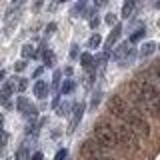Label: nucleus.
I'll list each match as a JSON object with an SVG mask.
<instances>
[{
  "instance_id": "obj_9",
  "label": "nucleus",
  "mask_w": 160,
  "mask_h": 160,
  "mask_svg": "<svg viewBox=\"0 0 160 160\" xmlns=\"http://www.w3.org/2000/svg\"><path fill=\"white\" fill-rule=\"evenodd\" d=\"M84 108H86V106H84L82 102H78L76 106L72 108V120H70V128H68L70 132H74V130H76V126L80 124V120H82V114H84Z\"/></svg>"
},
{
  "instance_id": "obj_10",
  "label": "nucleus",
  "mask_w": 160,
  "mask_h": 160,
  "mask_svg": "<svg viewBox=\"0 0 160 160\" xmlns=\"http://www.w3.org/2000/svg\"><path fill=\"white\" fill-rule=\"evenodd\" d=\"M120 34H122V24H116V26L112 28V32L108 34V38H106V52H110V50L114 48V44H116V40L120 38Z\"/></svg>"
},
{
  "instance_id": "obj_28",
  "label": "nucleus",
  "mask_w": 160,
  "mask_h": 160,
  "mask_svg": "<svg viewBox=\"0 0 160 160\" xmlns=\"http://www.w3.org/2000/svg\"><path fill=\"white\" fill-rule=\"evenodd\" d=\"M24 68H26V60H18V62L14 64V70H16V72H22Z\"/></svg>"
},
{
  "instance_id": "obj_1",
  "label": "nucleus",
  "mask_w": 160,
  "mask_h": 160,
  "mask_svg": "<svg viewBox=\"0 0 160 160\" xmlns=\"http://www.w3.org/2000/svg\"><path fill=\"white\" fill-rule=\"evenodd\" d=\"M136 86L140 90V94H142V100L144 104H146V110L152 116H160V90L154 86L150 80H138Z\"/></svg>"
},
{
  "instance_id": "obj_13",
  "label": "nucleus",
  "mask_w": 160,
  "mask_h": 160,
  "mask_svg": "<svg viewBox=\"0 0 160 160\" xmlns=\"http://www.w3.org/2000/svg\"><path fill=\"white\" fill-rule=\"evenodd\" d=\"M154 50H156V42H152V40H148V42L142 44V48H140V58H148L150 54H154Z\"/></svg>"
},
{
  "instance_id": "obj_39",
  "label": "nucleus",
  "mask_w": 160,
  "mask_h": 160,
  "mask_svg": "<svg viewBox=\"0 0 160 160\" xmlns=\"http://www.w3.org/2000/svg\"><path fill=\"white\" fill-rule=\"evenodd\" d=\"M4 76H6V72H4V70L0 68V84H2V80H4Z\"/></svg>"
},
{
  "instance_id": "obj_5",
  "label": "nucleus",
  "mask_w": 160,
  "mask_h": 160,
  "mask_svg": "<svg viewBox=\"0 0 160 160\" xmlns=\"http://www.w3.org/2000/svg\"><path fill=\"white\" fill-rule=\"evenodd\" d=\"M130 46H132L130 42H120L112 52V58L116 60V62H120L122 66H128V62H132L134 56H136V50L130 48Z\"/></svg>"
},
{
  "instance_id": "obj_37",
  "label": "nucleus",
  "mask_w": 160,
  "mask_h": 160,
  "mask_svg": "<svg viewBox=\"0 0 160 160\" xmlns=\"http://www.w3.org/2000/svg\"><path fill=\"white\" fill-rule=\"evenodd\" d=\"M2 128H4V116L0 114V134H2Z\"/></svg>"
},
{
  "instance_id": "obj_15",
  "label": "nucleus",
  "mask_w": 160,
  "mask_h": 160,
  "mask_svg": "<svg viewBox=\"0 0 160 160\" xmlns=\"http://www.w3.org/2000/svg\"><path fill=\"white\" fill-rule=\"evenodd\" d=\"M134 8H136V2H134V0H126L124 6H122V18H130L132 12H134Z\"/></svg>"
},
{
  "instance_id": "obj_34",
  "label": "nucleus",
  "mask_w": 160,
  "mask_h": 160,
  "mask_svg": "<svg viewBox=\"0 0 160 160\" xmlns=\"http://www.w3.org/2000/svg\"><path fill=\"white\" fill-rule=\"evenodd\" d=\"M58 104H60V96H58V94H56V98L52 100V108H58Z\"/></svg>"
},
{
  "instance_id": "obj_41",
  "label": "nucleus",
  "mask_w": 160,
  "mask_h": 160,
  "mask_svg": "<svg viewBox=\"0 0 160 160\" xmlns=\"http://www.w3.org/2000/svg\"><path fill=\"white\" fill-rule=\"evenodd\" d=\"M156 8H160V2H156Z\"/></svg>"
},
{
  "instance_id": "obj_32",
  "label": "nucleus",
  "mask_w": 160,
  "mask_h": 160,
  "mask_svg": "<svg viewBox=\"0 0 160 160\" xmlns=\"http://www.w3.org/2000/svg\"><path fill=\"white\" fill-rule=\"evenodd\" d=\"M30 160H44V156H42V152H34L32 156H30Z\"/></svg>"
},
{
  "instance_id": "obj_7",
  "label": "nucleus",
  "mask_w": 160,
  "mask_h": 160,
  "mask_svg": "<svg viewBox=\"0 0 160 160\" xmlns=\"http://www.w3.org/2000/svg\"><path fill=\"white\" fill-rule=\"evenodd\" d=\"M80 152H82V156H86L88 160L104 156V148L100 146V144H96V140H86V142L82 144V148H80Z\"/></svg>"
},
{
  "instance_id": "obj_38",
  "label": "nucleus",
  "mask_w": 160,
  "mask_h": 160,
  "mask_svg": "<svg viewBox=\"0 0 160 160\" xmlns=\"http://www.w3.org/2000/svg\"><path fill=\"white\" fill-rule=\"evenodd\" d=\"M92 160H116V158H110V156H100V158H92Z\"/></svg>"
},
{
  "instance_id": "obj_31",
  "label": "nucleus",
  "mask_w": 160,
  "mask_h": 160,
  "mask_svg": "<svg viewBox=\"0 0 160 160\" xmlns=\"http://www.w3.org/2000/svg\"><path fill=\"white\" fill-rule=\"evenodd\" d=\"M54 30H56V24H48V26H46V36H50V34H54Z\"/></svg>"
},
{
  "instance_id": "obj_20",
  "label": "nucleus",
  "mask_w": 160,
  "mask_h": 160,
  "mask_svg": "<svg viewBox=\"0 0 160 160\" xmlns=\"http://www.w3.org/2000/svg\"><path fill=\"white\" fill-rule=\"evenodd\" d=\"M144 32H146L144 28H138V30H136L134 34H130L128 42H130V44H134V42H138V40H142V38H144Z\"/></svg>"
},
{
  "instance_id": "obj_14",
  "label": "nucleus",
  "mask_w": 160,
  "mask_h": 160,
  "mask_svg": "<svg viewBox=\"0 0 160 160\" xmlns=\"http://www.w3.org/2000/svg\"><path fill=\"white\" fill-rule=\"evenodd\" d=\"M80 64H82V68L92 70V68H94V56H92L90 52H84L82 56H80Z\"/></svg>"
},
{
  "instance_id": "obj_2",
  "label": "nucleus",
  "mask_w": 160,
  "mask_h": 160,
  "mask_svg": "<svg viewBox=\"0 0 160 160\" xmlns=\"http://www.w3.org/2000/svg\"><path fill=\"white\" fill-rule=\"evenodd\" d=\"M120 120H124V124L132 130L136 136H148L150 134V126H148V122L144 120V116L138 112V110H134V108H128L126 110V114H124Z\"/></svg>"
},
{
  "instance_id": "obj_17",
  "label": "nucleus",
  "mask_w": 160,
  "mask_h": 160,
  "mask_svg": "<svg viewBox=\"0 0 160 160\" xmlns=\"http://www.w3.org/2000/svg\"><path fill=\"white\" fill-rule=\"evenodd\" d=\"M100 44H102V36L100 34H92V36L88 38V48H100Z\"/></svg>"
},
{
  "instance_id": "obj_18",
  "label": "nucleus",
  "mask_w": 160,
  "mask_h": 160,
  "mask_svg": "<svg viewBox=\"0 0 160 160\" xmlns=\"http://www.w3.org/2000/svg\"><path fill=\"white\" fill-rule=\"evenodd\" d=\"M16 160H30V154H28V144L20 146L16 150Z\"/></svg>"
},
{
  "instance_id": "obj_26",
  "label": "nucleus",
  "mask_w": 160,
  "mask_h": 160,
  "mask_svg": "<svg viewBox=\"0 0 160 160\" xmlns=\"http://www.w3.org/2000/svg\"><path fill=\"white\" fill-rule=\"evenodd\" d=\"M84 8H86V2H78L76 6L72 8V16H78V12H82Z\"/></svg>"
},
{
  "instance_id": "obj_12",
  "label": "nucleus",
  "mask_w": 160,
  "mask_h": 160,
  "mask_svg": "<svg viewBox=\"0 0 160 160\" xmlns=\"http://www.w3.org/2000/svg\"><path fill=\"white\" fill-rule=\"evenodd\" d=\"M14 90H16V82H12V80H10V82H6L2 86V90H0V104L2 102H6V100L12 96V92Z\"/></svg>"
},
{
  "instance_id": "obj_42",
  "label": "nucleus",
  "mask_w": 160,
  "mask_h": 160,
  "mask_svg": "<svg viewBox=\"0 0 160 160\" xmlns=\"http://www.w3.org/2000/svg\"><path fill=\"white\" fill-rule=\"evenodd\" d=\"M158 26H160V20H158Z\"/></svg>"
},
{
  "instance_id": "obj_30",
  "label": "nucleus",
  "mask_w": 160,
  "mask_h": 160,
  "mask_svg": "<svg viewBox=\"0 0 160 160\" xmlns=\"http://www.w3.org/2000/svg\"><path fill=\"white\" fill-rule=\"evenodd\" d=\"M6 142H8V134H6V132H2V134H0V148L6 146Z\"/></svg>"
},
{
  "instance_id": "obj_23",
  "label": "nucleus",
  "mask_w": 160,
  "mask_h": 160,
  "mask_svg": "<svg viewBox=\"0 0 160 160\" xmlns=\"http://www.w3.org/2000/svg\"><path fill=\"white\" fill-rule=\"evenodd\" d=\"M104 22H106L108 24V26H116V14H114V12H108L106 14V16H104Z\"/></svg>"
},
{
  "instance_id": "obj_19",
  "label": "nucleus",
  "mask_w": 160,
  "mask_h": 160,
  "mask_svg": "<svg viewBox=\"0 0 160 160\" xmlns=\"http://www.w3.org/2000/svg\"><path fill=\"white\" fill-rule=\"evenodd\" d=\"M22 56L24 58H34V56H36V50H34L32 44H24V46H22Z\"/></svg>"
},
{
  "instance_id": "obj_4",
  "label": "nucleus",
  "mask_w": 160,
  "mask_h": 160,
  "mask_svg": "<svg viewBox=\"0 0 160 160\" xmlns=\"http://www.w3.org/2000/svg\"><path fill=\"white\" fill-rule=\"evenodd\" d=\"M114 134H116L118 144H122V146H126L130 150H138V136L126 126V124L116 126V128H114Z\"/></svg>"
},
{
  "instance_id": "obj_8",
  "label": "nucleus",
  "mask_w": 160,
  "mask_h": 160,
  "mask_svg": "<svg viewBox=\"0 0 160 160\" xmlns=\"http://www.w3.org/2000/svg\"><path fill=\"white\" fill-rule=\"evenodd\" d=\"M16 106H18L20 112H22L24 116H28V118H34V116L38 114V110L34 108V106H32V104H30L24 96H18V104H16Z\"/></svg>"
},
{
  "instance_id": "obj_33",
  "label": "nucleus",
  "mask_w": 160,
  "mask_h": 160,
  "mask_svg": "<svg viewBox=\"0 0 160 160\" xmlns=\"http://www.w3.org/2000/svg\"><path fill=\"white\" fill-rule=\"evenodd\" d=\"M70 56H72V58H76V56H78V46H76V44H72V50H70Z\"/></svg>"
},
{
  "instance_id": "obj_21",
  "label": "nucleus",
  "mask_w": 160,
  "mask_h": 160,
  "mask_svg": "<svg viewBox=\"0 0 160 160\" xmlns=\"http://www.w3.org/2000/svg\"><path fill=\"white\" fill-rule=\"evenodd\" d=\"M100 100H102V90H96V92L92 94V102H90V108L96 110V108H98V104H100Z\"/></svg>"
},
{
  "instance_id": "obj_36",
  "label": "nucleus",
  "mask_w": 160,
  "mask_h": 160,
  "mask_svg": "<svg viewBox=\"0 0 160 160\" xmlns=\"http://www.w3.org/2000/svg\"><path fill=\"white\" fill-rule=\"evenodd\" d=\"M98 22H100L98 18H92V20H90V26H92V28H96V26H98Z\"/></svg>"
},
{
  "instance_id": "obj_22",
  "label": "nucleus",
  "mask_w": 160,
  "mask_h": 160,
  "mask_svg": "<svg viewBox=\"0 0 160 160\" xmlns=\"http://www.w3.org/2000/svg\"><path fill=\"white\" fill-rule=\"evenodd\" d=\"M74 90V80H64L62 88H60V94H70Z\"/></svg>"
},
{
  "instance_id": "obj_29",
  "label": "nucleus",
  "mask_w": 160,
  "mask_h": 160,
  "mask_svg": "<svg viewBox=\"0 0 160 160\" xmlns=\"http://www.w3.org/2000/svg\"><path fill=\"white\" fill-rule=\"evenodd\" d=\"M68 110H70L68 104H62V106L58 108V114H60V116H66V114H68Z\"/></svg>"
},
{
  "instance_id": "obj_25",
  "label": "nucleus",
  "mask_w": 160,
  "mask_h": 160,
  "mask_svg": "<svg viewBox=\"0 0 160 160\" xmlns=\"http://www.w3.org/2000/svg\"><path fill=\"white\" fill-rule=\"evenodd\" d=\"M60 78H62V72H60V70H56V72H54V76H52V86H54V88L60 86V82H62Z\"/></svg>"
},
{
  "instance_id": "obj_24",
  "label": "nucleus",
  "mask_w": 160,
  "mask_h": 160,
  "mask_svg": "<svg viewBox=\"0 0 160 160\" xmlns=\"http://www.w3.org/2000/svg\"><path fill=\"white\" fill-rule=\"evenodd\" d=\"M14 80H16V90H18V92H24V90H26V86H28L26 78H14Z\"/></svg>"
},
{
  "instance_id": "obj_16",
  "label": "nucleus",
  "mask_w": 160,
  "mask_h": 160,
  "mask_svg": "<svg viewBox=\"0 0 160 160\" xmlns=\"http://www.w3.org/2000/svg\"><path fill=\"white\" fill-rule=\"evenodd\" d=\"M42 60H44V66H48V68H52L54 66V54L50 52V50H42Z\"/></svg>"
},
{
  "instance_id": "obj_27",
  "label": "nucleus",
  "mask_w": 160,
  "mask_h": 160,
  "mask_svg": "<svg viewBox=\"0 0 160 160\" xmlns=\"http://www.w3.org/2000/svg\"><path fill=\"white\" fill-rule=\"evenodd\" d=\"M66 156H68V150L66 148H60L58 152H56V156H54V160H66Z\"/></svg>"
},
{
  "instance_id": "obj_11",
  "label": "nucleus",
  "mask_w": 160,
  "mask_h": 160,
  "mask_svg": "<svg viewBox=\"0 0 160 160\" xmlns=\"http://www.w3.org/2000/svg\"><path fill=\"white\" fill-rule=\"evenodd\" d=\"M34 96L38 100H44L48 96V84L44 80H36V84H34Z\"/></svg>"
},
{
  "instance_id": "obj_3",
  "label": "nucleus",
  "mask_w": 160,
  "mask_h": 160,
  "mask_svg": "<svg viewBox=\"0 0 160 160\" xmlns=\"http://www.w3.org/2000/svg\"><path fill=\"white\" fill-rule=\"evenodd\" d=\"M94 140H96V144H100L104 150L106 148H116V144H118L114 128L108 126V124H104V122H98L96 126H94Z\"/></svg>"
},
{
  "instance_id": "obj_6",
  "label": "nucleus",
  "mask_w": 160,
  "mask_h": 160,
  "mask_svg": "<svg viewBox=\"0 0 160 160\" xmlns=\"http://www.w3.org/2000/svg\"><path fill=\"white\" fill-rule=\"evenodd\" d=\"M130 106L126 104V100H124L122 96H118V94H114V96H110L108 98V112L110 114H114V116H118V118H122L124 114H126V110Z\"/></svg>"
},
{
  "instance_id": "obj_35",
  "label": "nucleus",
  "mask_w": 160,
  "mask_h": 160,
  "mask_svg": "<svg viewBox=\"0 0 160 160\" xmlns=\"http://www.w3.org/2000/svg\"><path fill=\"white\" fill-rule=\"evenodd\" d=\"M42 72H44V68H42V66H40V68H36V70H34V78H38Z\"/></svg>"
},
{
  "instance_id": "obj_40",
  "label": "nucleus",
  "mask_w": 160,
  "mask_h": 160,
  "mask_svg": "<svg viewBox=\"0 0 160 160\" xmlns=\"http://www.w3.org/2000/svg\"><path fill=\"white\" fill-rule=\"evenodd\" d=\"M154 72H156V76H158V82H160V64H158L156 68H154Z\"/></svg>"
}]
</instances>
